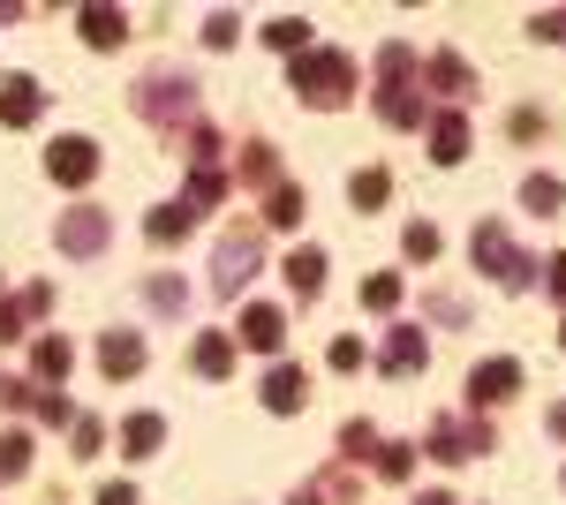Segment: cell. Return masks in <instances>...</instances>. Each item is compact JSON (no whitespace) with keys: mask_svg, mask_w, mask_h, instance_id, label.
<instances>
[{"mask_svg":"<svg viewBox=\"0 0 566 505\" xmlns=\"http://www.w3.org/2000/svg\"><path fill=\"white\" fill-rule=\"evenodd\" d=\"M287 505H325V491H317V483H295V491H287Z\"/></svg>","mask_w":566,"mask_h":505,"instance_id":"f907efd6","label":"cell"},{"mask_svg":"<svg viewBox=\"0 0 566 505\" xmlns=\"http://www.w3.org/2000/svg\"><path fill=\"white\" fill-rule=\"evenodd\" d=\"M469 256H476V272H491V287H506V295H522V287H536V256L499 227V219H476V234H469Z\"/></svg>","mask_w":566,"mask_h":505,"instance_id":"277c9868","label":"cell"},{"mask_svg":"<svg viewBox=\"0 0 566 505\" xmlns=\"http://www.w3.org/2000/svg\"><path fill=\"white\" fill-rule=\"evenodd\" d=\"M0 385H8V378H0Z\"/></svg>","mask_w":566,"mask_h":505,"instance_id":"db71d44e","label":"cell"},{"mask_svg":"<svg viewBox=\"0 0 566 505\" xmlns=\"http://www.w3.org/2000/svg\"><path fill=\"white\" fill-rule=\"evenodd\" d=\"M189 227H197V211L181 204V197H167V204L144 211V242H151V250H175V242H189Z\"/></svg>","mask_w":566,"mask_h":505,"instance_id":"ffe728a7","label":"cell"},{"mask_svg":"<svg viewBox=\"0 0 566 505\" xmlns=\"http://www.w3.org/2000/svg\"><path fill=\"white\" fill-rule=\"evenodd\" d=\"M416 505H461V498H453V491H423Z\"/></svg>","mask_w":566,"mask_h":505,"instance_id":"816d5d0a","label":"cell"},{"mask_svg":"<svg viewBox=\"0 0 566 505\" xmlns=\"http://www.w3.org/2000/svg\"><path fill=\"white\" fill-rule=\"evenodd\" d=\"M370 69H378V91H370L378 122H386V128H423V122H431V98H423V53H416V45L386 39Z\"/></svg>","mask_w":566,"mask_h":505,"instance_id":"6da1fadb","label":"cell"},{"mask_svg":"<svg viewBox=\"0 0 566 505\" xmlns=\"http://www.w3.org/2000/svg\"><path fill=\"white\" fill-rule=\"evenodd\" d=\"M98 167H106V159H98V144H91V136H53V144H45V173H53L61 189H91Z\"/></svg>","mask_w":566,"mask_h":505,"instance_id":"9c48e42d","label":"cell"},{"mask_svg":"<svg viewBox=\"0 0 566 505\" xmlns=\"http://www.w3.org/2000/svg\"><path fill=\"white\" fill-rule=\"evenodd\" d=\"M438 250H446V234H438L431 219H408V227H400V256H408V264H438Z\"/></svg>","mask_w":566,"mask_h":505,"instance_id":"f546056e","label":"cell"},{"mask_svg":"<svg viewBox=\"0 0 566 505\" xmlns=\"http://www.w3.org/2000/svg\"><path fill=\"white\" fill-rule=\"evenodd\" d=\"M144 362H151V347H144V333H129V325H114V333H98V370L122 385V378H144Z\"/></svg>","mask_w":566,"mask_h":505,"instance_id":"4fadbf2b","label":"cell"},{"mask_svg":"<svg viewBox=\"0 0 566 505\" xmlns=\"http://www.w3.org/2000/svg\"><path fill=\"white\" fill-rule=\"evenodd\" d=\"M258 400H264V415H303L310 408V370L303 362H272L258 385Z\"/></svg>","mask_w":566,"mask_h":505,"instance_id":"7c38bea8","label":"cell"},{"mask_svg":"<svg viewBox=\"0 0 566 505\" xmlns=\"http://www.w3.org/2000/svg\"><path fill=\"white\" fill-rule=\"evenodd\" d=\"M559 339H566V317H559Z\"/></svg>","mask_w":566,"mask_h":505,"instance_id":"f5cc1de1","label":"cell"},{"mask_svg":"<svg viewBox=\"0 0 566 505\" xmlns=\"http://www.w3.org/2000/svg\"><path fill=\"white\" fill-rule=\"evenodd\" d=\"M264 272V234L258 227H234V234H219V250H212V295L219 302H234L250 280Z\"/></svg>","mask_w":566,"mask_h":505,"instance_id":"5b68a950","label":"cell"},{"mask_svg":"<svg viewBox=\"0 0 566 505\" xmlns=\"http://www.w3.org/2000/svg\"><path fill=\"white\" fill-rule=\"evenodd\" d=\"M31 475V430H0V483Z\"/></svg>","mask_w":566,"mask_h":505,"instance_id":"836d02e7","label":"cell"},{"mask_svg":"<svg viewBox=\"0 0 566 505\" xmlns=\"http://www.w3.org/2000/svg\"><path fill=\"white\" fill-rule=\"evenodd\" d=\"M400 295H408V280H400V272H370V280H363V309H370V317H392V309H400Z\"/></svg>","mask_w":566,"mask_h":505,"instance_id":"f1b7e54d","label":"cell"},{"mask_svg":"<svg viewBox=\"0 0 566 505\" xmlns=\"http://www.w3.org/2000/svg\"><path fill=\"white\" fill-rule=\"evenodd\" d=\"M39 114H45V91H39V76L8 69V76H0V128H39Z\"/></svg>","mask_w":566,"mask_h":505,"instance_id":"5bb4252c","label":"cell"},{"mask_svg":"<svg viewBox=\"0 0 566 505\" xmlns=\"http://www.w3.org/2000/svg\"><path fill=\"white\" fill-rule=\"evenodd\" d=\"M423 144H431V167H461L476 151V128H469L461 106H438L431 122H423Z\"/></svg>","mask_w":566,"mask_h":505,"instance_id":"30bf717a","label":"cell"},{"mask_svg":"<svg viewBox=\"0 0 566 505\" xmlns=\"http://www.w3.org/2000/svg\"><path fill=\"white\" fill-rule=\"evenodd\" d=\"M189 370L205 385H227L234 378V333H197V347H189Z\"/></svg>","mask_w":566,"mask_h":505,"instance_id":"44dd1931","label":"cell"},{"mask_svg":"<svg viewBox=\"0 0 566 505\" xmlns=\"http://www.w3.org/2000/svg\"><path fill=\"white\" fill-rule=\"evenodd\" d=\"M181 144H189V167H219V151H227V136H219L212 122H197Z\"/></svg>","mask_w":566,"mask_h":505,"instance_id":"e575fe53","label":"cell"},{"mask_svg":"<svg viewBox=\"0 0 566 505\" xmlns=\"http://www.w3.org/2000/svg\"><path fill=\"white\" fill-rule=\"evenodd\" d=\"M528 39L536 45H566V8H536V15H528Z\"/></svg>","mask_w":566,"mask_h":505,"instance_id":"f35d334b","label":"cell"},{"mask_svg":"<svg viewBox=\"0 0 566 505\" xmlns=\"http://www.w3.org/2000/svg\"><path fill=\"white\" fill-rule=\"evenodd\" d=\"M423 91H438L446 106H461V98L476 91V69H469V61H461L453 45H438L431 61H423Z\"/></svg>","mask_w":566,"mask_h":505,"instance_id":"2e32d148","label":"cell"},{"mask_svg":"<svg viewBox=\"0 0 566 505\" xmlns=\"http://www.w3.org/2000/svg\"><path fill=\"white\" fill-rule=\"evenodd\" d=\"M144 302H151L159 317H189V287H181L175 272H151V280H144Z\"/></svg>","mask_w":566,"mask_h":505,"instance_id":"4dcf8cb0","label":"cell"},{"mask_svg":"<svg viewBox=\"0 0 566 505\" xmlns=\"http://www.w3.org/2000/svg\"><path fill=\"white\" fill-rule=\"evenodd\" d=\"M234 39H242V15H227V8H219V15H205V45H212V53H227Z\"/></svg>","mask_w":566,"mask_h":505,"instance_id":"60d3db41","label":"cell"},{"mask_svg":"<svg viewBox=\"0 0 566 505\" xmlns=\"http://www.w3.org/2000/svg\"><path fill=\"white\" fill-rule=\"evenodd\" d=\"M69 370H76V347L61 333L31 339V385H39V392H69Z\"/></svg>","mask_w":566,"mask_h":505,"instance_id":"9a60e30c","label":"cell"},{"mask_svg":"<svg viewBox=\"0 0 566 505\" xmlns=\"http://www.w3.org/2000/svg\"><path fill=\"white\" fill-rule=\"evenodd\" d=\"M423 309H431L438 325H469V302H461V295H431Z\"/></svg>","mask_w":566,"mask_h":505,"instance_id":"ee69618b","label":"cell"},{"mask_svg":"<svg viewBox=\"0 0 566 505\" xmlns=\"http://www.w3.org/2000/svg\"><path fill=\"white\" fill-rule=\"evenodd\" d=\"M23 325H31V317H23V302L0 295V347H15V339H23Z\"/></svg>","mask_w":566,"mask_h":505,"instance_id":"7bdbcfd3","label":"cell"},{"mask_svg":"<svg viewBox=\"0 0 566 505\" xmlns=\"http://www.w3.org/2000/svg\"><path fill=\"white\" fill-rule=\"evenodd\" d=\"M91 505H144V498H136V483H98V498H91Z\"/></svg>","mask_w":566,"mask_h":505,"instance_id":"7dc6e473","label":"cell"},{"mask_svg":"<svg viewBox=\"0 0 566 505\" xmlns=\"http://www.w3.org/2000/svg\"><path fill=\"white\" fill-rule=\"evenodd\" d=\"M386 197H392V173L386 167H355L348 173V204L355 211H386Z\"/></svg>","mask_w":566,"mask_h":505,"instance_id":"484cf974","label":"cell"},{"mask_svg":"<svg viewBox=\"0 0 566 505\" xmlns=\"http://www.w3.org/2000/svg\"><path fill=\"white\" fill-rule=\"evenodd\" d=\"M325 362H333L340 378H348V370H363V339H355V333H340L333 347H325Z\"/></svg>","mask_w":566,"mask_h":505,"instance_id":"b9f144b4","label":"cell"},{"mask_svg":"<svg viewBox=\"0 0 566 505\" xmlns=\"http://www.w3.org/2000/svg\"><path fill=\"white\" fill-rule=\"evenodd\" d=\"M544 430H552V438H566V400H552V408H544Z\"/></svg>","mask_w":566,"mask_h":505,"instance_id":"681fc988","label":"cell"},{"mask_svg":"<svg viewBox=\"0 0 566 505\" xmlns=\"http://www.w3.org/2000/svg\"><path fill=\"white\" fill-rule=\"evenodd\" d=\"M544 106H514V114H506V136H514V144H536V136H544Z\"/></svg>","mask_w":566,"mask_h":505,"instance_id":"ab89813d","label":"cell"},{"mask_svg":"<svg viewBox=\"0 0 566 505\" xmlns=\"http://www.w3.org/2000/svg\"><path fill=\"white\" fill-rule=\"evenodd\" d=\"M378 370H386V378H423V370H431V339H423V325H392L386 347H378Z\"/></svg>","mask_w":566,"mask_h":505,"instance_id":"8fae6325","label":"cell"},{"mask_svg":"<svg viewBox=\"0 0 566 505\" xmlns=\"http://www.w3.org/2000/svg\"><path fill=\"white\" fill-rule=\"evenodd\" d=\"M559 204H566V181H559V173H522V211H544V219H552Z\"/></svg>","mask_w":566,"mask_h":505,"instance_id":"1f68e13d","label":"cell"},{"mask_svg":"<svg viewBox=\"0 0 566 505\" xmlns=\"http://www.w3.org/2000/svg\"><path fill=\"white\" fill-rule=\"evenodd\" d=\"M234 347H250V355H280V347H287V317H280L272 302H250L242 325H234Z\"/></svg>","mask_w":566,"mask_h":505,"instance_id":"e0dca14e","label":"cell"},{"mask_svg":"<svg viewBox=\"0 0 566 505\" xmlns=\"http://www.w3.org/2000/svg\"><path fill=\"white\" fill-rule=\"evenodd\" d=\"M522 385H528V370L514 362V355H483L476 370H469V415H483V408H506Z\"/></svg>","mask_w":566,"mask_h":505,"instance_id":"ba28073f","label":"cell"},{"mask_svg":"<svg viewBox=\"0 0 566 505\" xmlns=\"http://www.w3.org/2000/svg\"><path fill=\"white\" fill-rule=\"evenodd\" d=\"M106 242H114V211H106V204H69L61 219H53V250L76 256V264L106 256Z\"/></svg>","mask_w":566,"mask_h":505,"instance_id":"52a82bcc","label":"cell"},{"mask_svg":"<svg viewBox=\"0 0 566 505\" xmlns=\"http://www.w3.org/2000/svg\"><path fill=\"white\" fill-rule=\"evenodd\" d=\"M416 453H423V445H408V438H386L370 461H378V475H386V483H408V475H416Z\"/></svg>","mask_w":566,"mask_h":505,"instance_id":"d6a6232c","label":"cell"},{"mask_svg":"<svg viewBox=\"0 0 566 505\" xmlns=\"http://www.w3.org/2000/svg\"><path fill=\"white\" fill-rule=\"evenodd\" d=\"M15 302H23V317H31V325H39L45 309H53V287H45V280H31V287H23V295H15Z\"/></svg>","mask_w":566,"mask_h":505,"instance_id":"f6af8a7d","label":"cell"},{"mask_svg":"<svg viewBox=\"0 0 566 505\" xmlns=\"http://www.w3.org/2000/svg\"><path fill=\"white\" fill-rule=\"evenodd\" d=\"M31 392H39L31 378H8V385H0V408H31Z\"/></svg>","mask_w":566,"mask_h":505,"instance_id":"c3c4849f","label":"cell"},{"mask_svg":"<svg viewBox=\"0 0 566 505\" xmlns=\"http://www.w3.org/2000/svg\"><path fill=\"white\" fill-rule=\"evenodd\" d=\"M544 295H552V302H566V250H552V256H544Z\"/></svg>","mask_w":566,"mask_h":505,"instance_id":"bcb514c9","label":"cell"},{"mask_svg":"<svg viewBox=\"0 0 566 505\" xmlns=\"http://www.w3.org/2000/svg\"><path fill=\"white\" fill-rule=\"evenodd\" d=\"M378 445H386V438H378V422H363V415L340 422V467H363Z\"/></svg>","mask_w":566,"mask_h":505,"instance_id":"4316f807","label":"cell"},{"mask_svg":"<svg viewBox=\"0 0 566 505\" xmlns=\"http://www.w3.org/2000/svg\"><path fill=\"white\" fill-rule=\"evenodd\" d=\"M310 211V189H295V181H280L272 197H264V227H280V234H295Z\"/></svg>","mask_w":566,"mask_h":505,"instance_id":"cb8c5ba5","label":"cell"},{"mask_svg":"<svg viewBox=\"0 0 566 505\" xmlns=\"http://www.w3.org/2000/svg\"><path fill=\"white\" fill-rule=\"evenodd\" d=\"M76 39H84L91 53H114V45L129 39V15L106 8V0H91V8H76Z\"/></svg>","mask_w":566,"mask_h":505,"instance_id":"d6986e66","label":"cell"},{"mask_svg":"<svg viewBox=\"0 0 566 505\" xmlns=\"http://www.w3.org/2000/svg\"><path fill=\"white\" fill-rule=\"evenodd\" d=\"M69 445H76V461H98V445H106V422H98V415H76V422H69Z\"/></svg>","mask_w":566,"mask_h":505,"instance_id":"8d00e7d4","label":"cell"},{"mask_svg":"<svg viewBox=\"0 0 566 505\" xmlns=\"http://www.w3.org/2000/svg\"><path fill=\"white\" fill-rule=\"evenodd\" d=\"M227 189H234V181H227L219 167H189V189H181V204H189L197 219H205L212 204H227Z\"/></svg>","mask_w":566,"mask_h":505,"instance_id":"d4e9b609","label":"cell"},{"mask_svg":"<svg viewBox=\"0 0 566 505\" xmlns=\"http://www.w3.org/2000/svg\"><path fill=\"white\" fill-rule=\"evenodd\" d=\"M258 39L272 45V53H287V61H295V53H310V15H272Z\"/></svg>","mask_w":566,"mask_h":505,"instance_id":"83f0119b","label":"cell"},{"mask_svg":"<svg viewBox=\"0 0 566 505\" xmlns=\"http://www.w3.org/2000/svg\"><path fill=\"white\" fill-rule=\"evenodd\" d=\"M423 453H431V461H446V467L483 461V453H499V430H491L483 415H446V422H431Z\"/></svg>","mask_w":566,"mask_h":505,"instance_id":"8992f818","label":"cell"},{"mask_svg":"<svg viewBox=\"0 0 566 505\" xmlns=\"http://www.w3.org/2000/svg\"><path fill=\"white\" fill-rule=\"evenodd\" d=\"M31 415H39L45 430H69V422H76V400H69V392H31Z\"/></svg>","mask_w":566,"mask_h":505,"instance_id":"d590c367","label":"cell"},{"mask_svg":"<svg viewBox=\"0 0 566 505\" xmlns=\"http://www.w3.org/2000/svg\"><path fill=\"white\" fill-rule=\"evenodd\" d=\"M325 272H333V264H325V250H317V242H295V250H287V264H280V280H287V295H295V302H317V295H325Z\"/></svg>","mask_w":566,"mask_h":505,"instance_id":"ac0fdd59","label":"cell"},{"mask_svg":"<svg viewBox=\"0 0 566 505\" xmlns=\"http://www.w3.org/2000/svg\"><path fill=\"white\" fill-rule=\"evenodd\" d=\"M234 181L272 197V189H280V151H272V144H242V159H234Z\"/></svg>","mask_w":566,"mask_h":505,"instance_id":"7402d4cb","label":"cell"},{"mask_svg":"<svg viewBox=\"0 0 566 505\" xmlns=\"http://www.w3.org/2000/svg\"><path fill=\"white\" fill-rule=\"evenodd\" d=\"M287 91H295L303 106H317V114L348 106L355 98V53H340V45H310V53H295V61H287Z\"/></svg>","mask_w":566,"mask_h":505,"instance_id":"7a4b0ae2","label":"cell"},{"mask_svg":"<svg viewBox=\"0 0 566 505\" xmlns=\"http://www.w3.org/2000/svg\"><path fill=\"white\" fill-rule=\"evenodd\" d=\"M159 445H167V415H151V408L144 415H122V453L129 461H151Z\"/></svg>","mask_w":566,"mask_h":505,"instance_id":"603a6c76","label":"cell"},{"mask_svg":"<svg viewBox=\"0 0 566 505\" xmlns=\"http://www.w3.org/2000/svg\"><path fill=\"white\" fill-rule=\"evenodd\" d=\"M559 483H566V475H559Z\"/></svg>","mask_w":566,"mask_h":505,"instance_id":"11a10c76","label":"cell"},{"mask_svg":"<svg viewBox=\"0 0 566 505\" xmlns=\"http://www.w3.org/2000/svg\"><path fill=\"white\" fill-rule=\"evenodd\" d=\"M197 76H189V69H144V76H136V114H144V122L151 128H167V136H189V128H197Z\"/></svg>","mask_w":566,"mask_h":505,"instance_id":"3957f363","label":"cell"},{"mask_svg":"<svg viewBox=\"0 0 566 505\" xmlns=\"http://www.w3.org/2000/svg\"><path fill=\"white\" fill-rule=\"evenodd\" d=\"M317 491H325L333 505H363V483H355V467H325V475H317Z\"/></svg>","mask_w":566,"mask_h":505,"instance_id":"74e56055","label":"cell"}]
</instances>
